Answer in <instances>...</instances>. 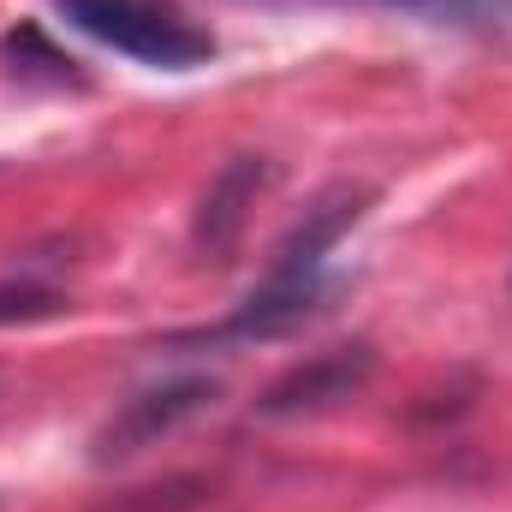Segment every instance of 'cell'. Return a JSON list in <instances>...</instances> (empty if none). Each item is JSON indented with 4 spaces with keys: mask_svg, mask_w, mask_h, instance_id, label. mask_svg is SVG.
Segmentation results:
<instances>
[{
    "mask_svg": "<svg viewBox=\"0 0 512 512\" xmlns=\"http://www.w3.org/2000/svg\"><path fill=\"white\" fill-rule=\"evenodd\" d=\"M405 6H423V0H405Z\"/></svg>",
    "mask_w": 512,
    "mask_h": 512,
    "instance_id": "9c48e42d",
    "label": "cell"
},
{
    "mask_svg": "<svg viewBox=\"0 0 512 512\" xmlns=\"http://www.w3.org/2000/svg\"><path fill=\"white\" fill-rule=\"evenodd\" d=\"M60 310V292L54 286H36V280H0V328L12 322H42Z\"/></svg>",
    "mask_w": 512,
    "mask_h": 512,
    "instance_id": "ba28073f",
    "label": "cell"
},
{
    "mask_svg": "<svg viewBox=\"0 0 512 512\" xmlns=\"http://www.w3.org/2000/svg\"><path fill=\"white\" fill-rule=\"evenodd\" d=\"M203 501H209L203 477H167V483H149V489H131L120 501H108L102 512H191Z\"/></svg>",
    "mask_w": 512,
    "mask_h": 512,
    "instance_id": "52a82bcc",
    "label": "cell"
},
{
    "mask_svg": "<svg viewBox=\"0 0 512 512\" xmlns=\"http://www.w3.org/2000/svg\"><path fill=\"white\" fill-rule=\"evenodd\" d=\"M84 36L108 42L114 54H126L137 66H161V72H185L203 66L215 54L209 30H197L179 6L167 0H54Z\"/></svg>",
    "mask_w": 512,
    "mask_h": 512,
    "instance_id": "6da1fadb",
    "label": "cell"
},
{
    "mask_svg": "<svg viewBox=\"0 0 512 512\" xmlns=\"http://www.w3.org/2000/svg\"><path fill=\"white\" fill-rule=\"evenodd\" d=\"M322 292H328L322 274H274L268 268L251 286V298L215 328V340H280V334H292L316 316Z\"/></svg>",
    "mask_w": 512,
    "mask_h": 512,
    "instance_id": "5b68a950",
    "label": "cell"
},
{
    "mask_svg": "<svg viewBox=\"0 0 512 512\" xmlns=\"http://www.w3.org/2000/svg\"><path fill=\"white\" fill-rule=\"evenodd\" d=\"M376 376V346L370 340H352V346H334V352H316L304 364H292L280 382L256 399L262 417L286 423V417H316V411H334L346 399H358Z\"/></svg>",
    "mask_w": 512,
    "mask_h": 512,
    "instance_id": "3957f363",
    "label": "cell"
},
{
    "mask_svg": "<svg viewBox=\"0 0 512 512\" xmlns=\"http://www.w3.org/2000/svg\"><path fill=\"white\" fill-rule=\"evenodd\" d=\"M364 209H370V191L364 185H334V191H322L304 215H298V227L280 239V251H274V274H322V262L328 251L364 221Z\"/></svg>",
    "mask_w": 512,
    "mask_h": 512,
    "instance_id": "8992f818",
    "label": "cell"
},
{
    "mask_svg": "<svg viewBox=\"0 0 512 512\" xmlns=\"http://www.w3.org/2000/svg\"><path fill=\"white\" fill-rule=\"evenodd\" d=\"M268 185V161L262 155H233L215 179H209V191H203V203H197V215H191V251L203 256V262H227L233 245H239V233H245V221H251V203L256 191Z\"/></svg>",
    "mask_w": 512,
    "mask_h": 512,
    "instance_id": "277c9868",
    "label": "cell"
},
{
    "mask_svg": "<svg viewBox=\"0 0 512 512\" xmlns=\"http://www.w3.org/2000/svg\"><path fill=\"white\" fill-rule=\"evenodd\" d=\"M215 393H221V387L209 382V376H173V382H155V387H143V393H131V399H120V411L96 429L90 459H96V465L137 459L143 447L179 435L197 411H209Z\"/></svg>",
    "mask_w": 512,
    "mask_h": 512,
    "instance_id": "7a4b0ae2",
    "label": "cell"
}]
</instances>
